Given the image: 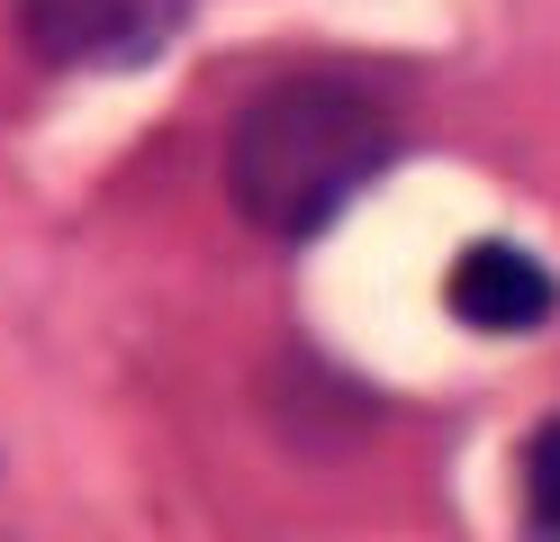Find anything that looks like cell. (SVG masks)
I'll list each match as a JSON object with an SVG mask.
<instances>
[{
    "label": "cell",
    "instance_id": "obj_1",
    "mask_svg": "<svg viewBox=\"0 0 560 542\" xmlns=\"http://www.w3.org/2000/svg\"><path fill=\"white\" fill-rule=\"evenodd\" d=\"M398 154V118L343 72H290L226 127V191L262 235H317Z\"/></svg>",
    "mask_w": 560,
    "mask_h": 542
},
{
    "label": "cell",
    "instance_id": "obj_2",
    "mask_svg": "<svg viewBox=\"0 0 560 542\" xmlns=\"http://www.w3.org/2000/svg\"><path fill=\"white\" fill-rule=\"evenodd\" d=\"M443 299H452V316H462V325H479V335H534V325L560 308V289H551V272H542L524 244L479 235V244L452 253Z\"/></svg>",
    "mask_w": 560,
    "mask_h": 542
},
{
    "label": "cell",
    "instance_id": "obj_3",
    "mask_svg": "<svg viewBox=\"0 0 560 542\" xmlns=\"http://www.w3.org/2000/svg\"><path fill=\"white\" fill-rule=\"evenodd\" d=\"M19 27L37 64H109L163 27V0H19Z\"/></svg>",
    "mask_w": 560,
    "mask_h": 542
},
{
    "label": "cell",
    "instance_id": "obj_4",
    "mask_svg": "<svg viewBox=\"0 0 560 542\" xmlns=\"http://www.w3.org/2000/svg\"><path fill=\"white\" fill-rule=\"evenodd\" d=\"M524 542H560V416L524 452Z\"/></svg>",
    "mask_w": 560,
    "mask_h": 542
}]
</instances>
